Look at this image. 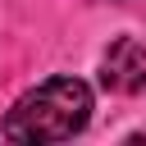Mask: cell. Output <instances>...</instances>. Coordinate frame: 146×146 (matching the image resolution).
<instances>
[{
	"label": "cell",
	"mask_w": 146,
	"mask_h": 146,
	"mask_svg": "<svg viewBox=\"0 0 146 146\" xmlns=\"http://www.w3.org/2000/svg\"><path fill=\"white\" fill-rule=\"evenodd\" d=\"M91 119V87L82 78H46L41 87L23 91L5 114L9 141H68Z\"/></svg>",
	"instance_id": "obj_1"
},
{
	"label": "cell",
	"mask_w": 146,
	"mask_h": 146,
	"mask_svg": "<svg viewBox=\"0 0 146 146\" xmlns=\"http://www.w3.org/2000/svg\"><path fill=\"white\" fill-rule=\"evenodd\" d=\"M100 82L119 96H132V91H146V41L137 36H119L105 59H100Z\"/></svg>",
	"instance_id": "obj_2"
}]
</instances>
